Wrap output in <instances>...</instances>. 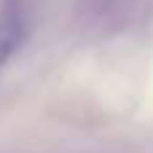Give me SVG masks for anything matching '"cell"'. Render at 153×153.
I'll use <instances>...</instances> for the list:
<instances>
[{"label":"cell","instance_id":"cell-1","mask_svg":"<svg viewBox=\"0 0 153 153\" xmlns=\"http://www.w3.org/2000/svg\"><path fill=\"white\" fill-rule=\"evenodd\" d=\"M19 40H22L19 19H16V16H5V19H0V70H3V65L8 62V56L16 51Z\"/></svg>","mask_w":153,"mask_h":153}]
</instances>
